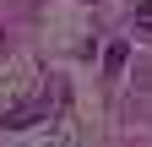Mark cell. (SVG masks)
Segmentation results:
<instances>
[{"label": "cell", "mask_w": 152, "mask_h": 147, "mask_svg": "<svg viewBox=\"0 0 152 147\" xmlns=\"http://www.w3.org/2000/svg\"><path fill=\"white\" fill-rule=\"evenodd\" d=\"M44 109H49V104H16V109H6L0 120H6L11 131H22V125H33V120H44Z\"/></svg>", "instance_id": "obj_1"}, {"label": "cell", "mask_w": 152, "mask_h": 147, "mask_svg": "<svg viewBox=\"0 0 152 147\" xmlns=\"http://www.w3.org/2000/svg\"><path fill=\"white\" fill-rule=\"evenodd\" d=\"M130 27H136V33H147V38H152V0H141V6H136V16H130Z\"/></svg>", "instance_id": "obj_2"}, {"label": "cell", "mask_w": 152, "mask_h": 147, "mask_svg": "<svg viewBox=\"0 0 152 147\" xmlns=\"http://www.w3.org/2000/svg\"><path fill=\"white\" fill-rule=\"evenodd\" d=\"M120 65H125V44H109V49H103V71L114 76V71H120Z\"/></svg>", "instance_id": "obj_3"}, {"label": "cell", "mask_w": 152, "mask_h": 147, "mask_svg": "<svg viewBox=\"0 0 152 147\" xmlns=\"http://www.w3.org/2000/svg\"><path fill=\"white\" fill-rule=\"evenodd\" d=\"M0 54H6V27H0Z\"/></svg>", "instance_id": "obj_4"}]
</instances>
